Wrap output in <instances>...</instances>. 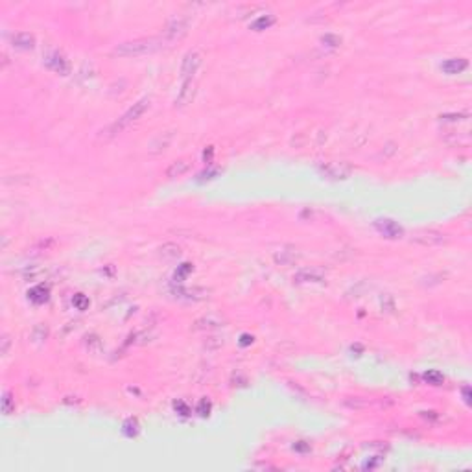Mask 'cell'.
Returning <instances> with one entry per match:
<instances>
[{"label": "cell", "instance_id": "obj_1", "mask_svg": "<svg viewBox=\"0 0 472 472\" xmlns=\"http://www.w3.org/2000/svg\"><path fill=\"white\" fill-rule=\"evenodd\" d=\"M160 39L157 37H146V39H135V41H128L122 43L115 48V54L120 57H140V55L152 54V52L159 50L160 46Z\"/></svg>", "mask_w": 472, "mask_h": 472}, {"label": "cell", "instance_id": "obj_2", "mask_svg": "<svg viewBox=\"0 0 472 472\" xmlns=\"http://www.w3.org/2000/svg\"><path fill=\"white\" fill-rule=\"evenodd\" d=\"M148 107H150V100L148 98H142V100H138L137 104H133V107H129L128 111H126L124 115L120 116L118 120H116L115 124L111 126L109 129V135H116V133H122L124 129H128L131 124H135L140 116L144 115L148 111Z\"/></svg>", "mask_w": 472, "mask_h": 472}, {"label": "cell", "instance_id": "obj_3", "mask_svg": "<svg viewBox=\"0 0 472 472\" xmlns=\"http://www.w3.org/2000/svg\"><path fill=\"white\" fill-rule=\"evenodd\" d=\"M201 67V54L199 52H188L181 65V76L183 79H194V74Z\"/></svg>", "mask_w": 472, "mask_h": 472}, {"label": "cell", "instance_id": "obj_4", "mask_svg": "<svg viewBox=\"0 0 472 472\" xmlns=\"http://www.w3.org/2000/svg\"><path fill=\"white\" fill-rule=\"evenodd\" d=\"M45 63L50 70H54V72H57V74H63V76H67V74L70 72L69 59H67L63 54H59V52H50V54H46Z\"/></svg>", "mask_w": 472, "mask_h": 472}, {"label": "cell", "instance_id": "obj_5", "mask_svg": "<svg viewBox=\"0 0 472 472\" xmlns=\"http://www.w3.org/2000/svg\"><path fill=\"white\" fill-rule=\"evenodd\" d=\"M412 242L432 248V245H439V243L445 242V234L437 233V231H419L412 236Z\"/></svg>", "mask_w": 472, "mask_h": 472}, {"label": "cell", "instance_id": "obj_6", "mask_svg": "<svg viewBox=\"0 0 472 472\" xmlns=\"http://www.w3.org/2000/svg\"><path fill=\"white\" fill-rule=\"evenodd\" d=\"M194 96H196V81L194 79H183V85H181L177 98H175V106L177 107L188 106V104H192Z\"/></svg>", "mask_w": 472, "mask_h": 472}, {"label": "cell", "instance_id": "obj_7", "mask_svg": "<svg viewBox=\"0 0 472 472\" xmlns=\"http://www.w3.org/2000/svg\"><path fill=\"white\" fill-rule=\"evenodd\" d=\"M375 227L385 238H400L402 236V227L393 220H376Z\"/></svg>", "mask_w": 472, "mask_h": 472}, {"label": "cell", "instance_id": "obj_8", "mask_svg": "<svg viewBox=\"0 0 472 472\" xmlns=\"http://www.w3.org/2000/svg\"><path fill=\"white\" fill-rule=\"evenodd\" d=\"M188 28V18L187 17H174L166 24V35L170 39H175V37H181Z\"/></svg>", "mask_w": 472, "mask_h": 472}, {"label": "cell", "instance_id": "obj_9", "mask_svg": "<svg viewBox=\"0 0 472 472\" xmlns=\"http://www.w3.org/2000/svg\"><path fill=\"white\" fill-rule=\"evenodd\" d=\"M467 67H468L467 59H461V57H454V59H448L441 65L443 72H446V74H459V72H463Z\"/></svg>", "mask_w": 472, "mask_h": 472}, {"label": "cell", "instance_id": "obj_10", "mask_svg": "<svg viewBox=\"0 0 472 472\" xmlns=\"http://www.w3.org/2000/svg\"><path fill=\"white\" fill-rule=\"evenodd\" d=\"M323 277H325V273L319 270H301L294 277V280H297V282H321Z\"/></svg>", "mask_w": 472, "mask_h": 472}, {"label": "cell", "instance_id": "obj_11", "mask_svg": "<svg viewBox=\"0 0 472 472\" xmlns=\"http://www.w3.org/2000/svg\"><path fill=\"white\" fill-rule=\"evenodd\" d=\"M13 45L17 46V48H23V50H30V48H33V45H35V39H33L32 33L18 32L13 35Z\"/></svg>", "mask_w": 472, "mask_h": 472}, {"label": "cell", "instance_id": "obj_12", "mask_svg": "<svg viewBox=\"0 0 472 472\" xmlns=\"http://www.w3.org/2000/svg\"><path fill=\"white\" fill-rule=\"evenodd\" d=\"M190 168V165H188L187 159H181V160H175V162H172L170 165V168L166 170V175H168L170 179H175V177H181L183 174H187V170Z\"/></svg>", "mask_w": 472, "mask_h": 472}, {"label": "cell", "instance_id": "obj_13", "mask_svg": "<svg viewBox=\"0 0 472 472\" xmlns=\"http://www.w3.org/2000/svg\"><path fill=\"white\" fill-rule=\"evenodd\" d=\"M28 295H30V299H32L33 303H45L46 299H48V290L43 288V286H37Z\"/></svg>", "mask_w": 472, "mask_h": 472}, {"label": "cell", "instance_id": "obj_14", "mask_svg": "<svg viewBox=\"0 0 472 472\" xmlns=\"http://www.w3.org/2000/svg\"><path fill=\"white\" fill-rule=\"evenodd\" d=\"M424 380L428 382V384H432V385H441L443 382H445V376H443V373H439V371H426L424 373V376H422Z\"/></svg>", "mask_w": 472, "mask_h": 472}, {"label": "cell", "instance_id": "obj_15", "mask_svg": "<svg viewBox=\"0 0 472 472\" xmlns=\"http://www.w3.org/2000/svg\"><path fill=\"white\" fill-rule=\"evenodd\" d=\"M273 23H275V17L268 15V17H260L258 20H255V23H253V28H255V30H264V28H270Z\"/></svg>", "mask_w": 472, "mask_h": 472}, {"label": "cell", "instance_id": "obj_16", "mask_svg": "<svg viewBox=\"0 0 472 472\" xmlns=\"http://www.w3.org/2000/svg\"><path fill=\"white\" fill-rule=\"evenodd\" d=\"M170 140H172V133L166 135L165 140H162V135H159V137H157L155 140H153V142H159V146H153V148H152V152L157 153V152H162V150H166V146L170 144Z\"/></svg>", "mask_w": 472, "mask_h": 472}, {"label": "cell", "instance_id": "obj_17", "mask_svg": "<svg viewBox=\"0 0 472 472\" xmlns=\"http://www.w3.org/2000/svg\"><path fill=\"white\" fill-rule=\"evenodd\" d=\"M323 43H326V46H338L341 43V39L336 35H325L323 37Z\"/></svg>", "mask_w": 472, "mask_h": 472}, {"label": "cell", "instance_id": "obj_18", "mask_svg": "<svg viewBox=\"0 0 472 472\" xmlns=\"http://www.w3.org/2000/svg\"><path fill=\"white\" fill-rule=\"evenodd\" d=\"M74 304H76V306H78L79 310H85V308L89 306V301H87L85 297H83V295H78V297L74 299Z\"/></svg>", "mask_w": 472, "mask_h": 472}, {"label": "cell", "instance_id": "obj_19", "mask_svg": "<svg viewBox=\"0 0 472 472\" xmlns=\"http://www.w3.org/2000/svg\"><path fill=\"white\" fill-rule=\"evenodd\" d=\"M2 409H4V413H11V397H9V393H6L4 399H2Z\"/></svg>", "mask_w": 472, "mask_h": 472}, {"label": "cell", "instance_id": "obj_20", "mask_svg": "<svg viewBox=\"0 0 472 472\" xmlns=\"http://www.w3.org/2000/svg\"><path fill=\"white\" fill-rule=\"evenodd\" d=\"M8 347H9V339L6 338H2V354H8Z\"/></svg>", "mask_w": 472, "mask_h": 472}]
</instances>
